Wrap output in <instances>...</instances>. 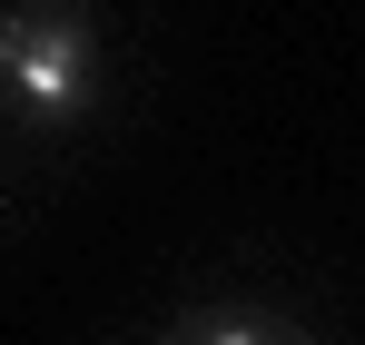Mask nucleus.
Instances as JSON below:
<instances>
[{"label": "nucleus", "instance_id": "obj_1", "mask_svg": "<svg viewBox=\"0 0 365 345\" xmlns=\"http://www.w3.org/2000/svg\"><path fill=\"white\" fill-rule=\"evenodd\" d=\"M0 99L30 128H79L99 99V30L69 0H20L0 20Z\"/></svg>", "mask_w": 365, "mask_h": 345}, {"label": "nucleus", "instance_id": "obj_2", "mask_svg": "<svg viewBox=\"0 0 365 345\" xmlns=\"http://www.w3.org/2000/svg\"><path fill=\"white\" fill-rule=\"evenodd\" d=\"M168 345H316V336H297L287 316H257V306H187Z\"/></svg>", "mask_w": 365, "mask_h": 345}]
</instances>
